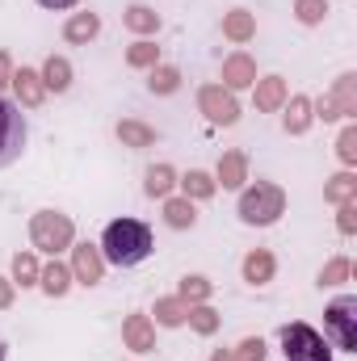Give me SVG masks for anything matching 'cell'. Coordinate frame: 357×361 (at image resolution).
<instances>
[{"mask_svg": "<svg viewBox=\"0 0 357 361\" xmlns=\"http://www.w3.org/2000/svg\"><path fill=\"white\" fill-rule=\"evenodd\" d=\"M349 277H353V261L349 257H332V261H324V269L315 273V286L332 290V286H345Z\"/></svg>", "mask_w": 357, "mask_h": 361, "instance_id": "d6a6232c", "label": "cell"}, {"mask_svg": "<svg viewBox=\"0 0 357 361\" xmlns=\"http://www.w3.org/2000/svg\"><path fill=\"white\" fill-rule=\"evenodd\" d=\"M206 361H231V349H214Z\"/></svg>", "mask_w": 357, "mask_h": 361, "instance_id": "60d3db41", "label": "cell"}, {"mask_svg": "<svg viewBox=\"0 0 357 361\" xmlns=\"http://www.w3.org/2000/svg\"><path fill=\"white\" fill-rule=\"evenodd\" d=\"M324 202H328V206H345V202H357V177H353V169H341L337 177L324 180Z\"/></svg>", "mask_w": 357, "mask_h": 361, "instance_id": "d4e9b609", "label": "cell"}, {"mask_svg": "<svg viewBox=\"0 0 357 361\" xmlns=\"http://www.w3.org/2000/svg\"><path fill=\"white\" fill-rule=\"evenodd\" d=\"M160 63V47L152 42V38H135L131 47H126V68H135V72H152Z\"/></svg>", "mask_w": 357, "mask_h": 361, "instance_id": "1f68e13d", "label": "cell"}, {"mask_svg": "<svg viewBox=\"0 0 357 361\" xmlns=\"http://www.w3.org/2000/svg\"><path fill=\"white\" fill-rule=\"evenodd\" d=\"M223 38H227L231 47H248V42L257 38V13H248V8L223 13Z\"/></svg>", "mask_w": 357, "mask_h": 361, "instance_id": "2e32d148", "label": "cell"}, {"mask_svg": "<svg viewBox=\"0 0 357 361\" xmlns=\"http://www.w3.org/2000/svg\"><path fill=\"white\" fill-rule=\"evenodd\" d=\"M185 315H189V307L181 302L177 294L156 298V307H152V324L156 328H185Z\"/></svg>", "mask_w": 357, "mask_h": 361, "instance_id": "4316f807", "label": "cell"}, {"mask_svg": "<svg viewBox=\"0 0 357 361\" xmlns=\"http://www.w3.org/2000/svg\"><path fill=\"white\" fill-rule=\"evenodd\" d=\"M185 324H189V332H198V336H214V332L223 328V315H219L210 302H193L189 315H185Z\"/></svg>", "mask_w": 357, "mask_h": 361, "instance_id": "f1b7e54d", "label": "cell"}, {"mask_svg": "<svg viewBox=\"0 0 357 361\" xmlns=\"http://www.w3.org/2000/svg\"><path fill=\"white\" fill-rule=\"evenodd\" d=\"M122 345H126L131 353H156V324H152V315L131 311V315L122 319Z\"/></svg>", "mask_w": 357, "mask_h": 361, "instance_id": "30bf717a", "label": "cell"}, {"mask_svg": "<svg viewBox=\"0 0 357 361\" xmlns=\"http://www.w3.org/2000/svg\"><path fill=\"white\" fill-rule=\"evenodd\" d=\"M324 332L337 349L357 353V294H337L324 307Z\"/></svg>", "mask_w": 357, "mask_h": 361, "instance_id": "5b68a950", "label": "cell"}, {"mask_svg": "<svg viewBox=\"0 0 357 361\" xmlns=\"http://www.w3.org/2000/svg\"><path fill=\"white\" fill-rule=\"evenodd\" d=\"M164 223H169L173 231H189V227L198 223V202H189V197H181V193H169V197H164Z\"/></svg>", "mask_w": 357, "mask_h": 361, "instance_id": "cb8c5ba5", "label": "cell"}, {"mask_svg": "<svg viewBox=\"0 0 357 361\" xmlns=\"http://www.w3.org/2000/svg\"><path fill=\"white\" fill-rule=\"evenodd\" d=\"M214 185L236 189V193L248 185V156H244L240 147H231V152H223V156H219V164H214Z\"/></svg>", "mask_w": 357, "mask_h": 361, "instance_id": "4fadbf2b", "label": "cell"}, {"mask_svg": "<svg viewBox=\"0 0 357 361\" xmlns=\"http://www.w3.org/2000/svg\"><path fill=\"white\" fill-rule=\"evenodd\" d=\"M68 252H72L68 269H72V281H76V286H101V281H105V257H101V248H97V244L76 240Z\"/></svg>", "mask_w": 357, "mask_h": 361, "instance_id": "ba28073f", "label": "cell"}, {"mask_svg": "<svg viewBox=\"0 0 357 361\" xmlns=\"http://www.w3.org/2000/svg\"><path fill=\"white\" fill-rule=\"evenodd\" d=\"M38 252L34 248H21V252H13V286H21V290H30V286H38Z\"/></svg>", "mask_w": 357, "mask_h": 361, "instance_id": "4dcf8cb0", "label": "cell"}, {"mask_svg": "<svg viewBox=\"0 0 357 361\" xmlns=\"http://www.w3.org/2000/svg\"><path fill=\"white\" fill-rule=\"evenodd\" d=\"M0 361H4V345H0Z\"/></svg>", "mask_w": 357, "mask_h": 361, "instance_id": "b9f144b4", "label": "cell"}, {"mask_svg": "<svg viewBox=\"0 0 357 361\" xmlns=\"http://www.w3.org/2000/svg\"><path fill=\"white\" fill-rule=\"evenodd\" d=\"M210 294H214V281L206 277V273H185L177 286V298L185 307H193V302H210Z\"/></svg>", "mask_w": 357, "mask_h": 361, "instance_id": "83f0119b", "label": "cell"}, {"mask_svg": "<svg viewBox=\"0 0 357 361\" xmlns=\"http://www.w3.org/2000/svg\"><path fill=\"white\" fill-rule=\"evenodd\" d=\"M30 244H34V252H47V257L68 252L76 244L72 214H63V210H34L30 214Z\"/></svg>", "mask_w": 357, "mask_h": 361, "instance_id": "3957f363", "label": "cell"}, {"mask_svg": "<svg viewBox=\"0 0 357 361\" xmlns=\"http://www.w3.org/2000/svg\"><path fill=\"white\" fill-rule=\"evenodd\" d=\"M277 341H282L286 361H332V345H328V336L315 332V328L303 324V319L282 324V328H277Z\"/></svg>", "mask_w": 357, "mask_h": 361, "instance_id": "277c9868", "label": "cell"}, {"mask_svg": "<svg viewBox=\"0 0 357 361\" xmlns=\"http://www.w3.org/2000/svg\"><path fill=\"white\" fill-rule=\"evenodd\" d=\"M8 89L17 97V105L21 109H42L47 105V85H42V76H38V68H13V80H8Z\"/></svg>", "mask_w": 357, "mask_h": 361, "instance_id": "9c48e42d", "label": "cell"}, {"mask_svg": "<svg viewBox=\"0 0 357 361\" xmlns=\"http://www.w3.org/2000/svg\"><path fill=\"white\" fill-rule=\"evenodd\" d=\"M101 257L105 265H118V269H135L152 257V227L139 223V219H114L105 231H101Z\"/></svg>", "mask_w": 357, "mask_h": 361, "instance_id": "6da1fadb", "label": "cell"}, {"mask_svg": "<svg viewBox=\"0 0 357 361\" xmlns=\"http://www.w3.org/2000/svg\"><path fill=\"white\" fill-rule=\"evenodd\" d=\"M13 298H17L13 277H0V311H8V307H13Z\"/></svg>", "mask_w": 357, "mask_h": 361, "instance_id": "74e56055", "label": "cell"}, {"mask_svg": "<svg viewBox=\"0 0 357 361\" xmlns=\"http://www.w3.org/2000/svg\"><path fill=\"white\" fill-rule=\"evenodd\" d=\"M337 160H341L345 169L357 164V122H345V130H341V139H337Z\"/></svg>", "mask_w": 357, "mask_h": 361, "instance_id": "e575fe53", "label": "cell"}, {"mask_svg": "<svg viewBox=\"0 0 357 361\" xmlns=\"http://www.w3.org/2000/svg\"><path fill=\"white\" fill-rule=\"evenodd\" d=\"M173 189H177V169H173V164H152V169L143 173V193H147V197H160V202H164Z\"/></svg>", "mask_w": 357, "mask_h": 361, "instance_id": "484cf974", "label": "cell"}, {"mask_svg": "<svg viewBox=\"0 0 357 361\" xmlns=\"http://www.w3.org/2000/svg\"><path fill=\"white\" fill-rule=\"evenodd\" d=\"M253 85H257V59L248 51H231L223 59V89L244 92V89H253Z\"/></svg>", "mask_w": 357, "mask_h": 361, "instance_id": "8fae6325", "label": "cell"}, {"mask_svg": "<svg viewBox=\"0 0 357 361\" xmlns=\"http://www.w3.org/2000/svg\"><path fill=\"white\" fill-rule=\"evenodd\" d=\"M25 139H30V126H25L21 105L8 101V97H0V169H8V164L21 160Z\"/></svg>", "mask_w": 357, "mask_h": 361, "instance_id": "8992f818", "label": "cell"}, {"mask_svg": "<svg viewBox=\"0 0 357 361\" xmlns=\"http://www.w3.org/2000/svg\"><path fill=\"white\" fill-rule=\"evenodd\" d=\"M38 76H42L47 92H55V97H59V92L72 89V76H76V72H72V63H68L63 55H47V63L38 68Z\"/></svg>", "mask_w": 357, "mask_h": 361, "instance_id": "7402d4cb", "label": "cell"}, {"mask_svg": "<svg viewBox=\"0 0 357 361\" xmlns=\"http://www.w3.org/2000/svg\"><path fill=\"white\" fill-rule=\"evenodd\" d=\"M122 25L135 38H152V34H160V13L152 4H131V8H122Z\"/></svg>", "mask_w": 357, "mask_h": 361, "instance_id": "ffe728a7", "label": "cell"}, {"mask_svg": "<svg viewBox=\"0 0 357 361\" xmlns=\"http://www.w3.org/2000/svg\"><path fill=\"white\" fill-rule=\"evenodd\" d=\"M97 34H101V17H97L92 8L72 13V17L63 21V42H68V47H89Z\"/></svg>", "mask_w": 357, "mask_h": 361, "instance_id": "ac0fdd59", "label": "cell"}, {"mask_svg": "<svg viewBox=\"0 0 357 361\" xmlns=\"http://www.w3.org/2000/svg\"><path fill=\"white\" fill-rule=\"evenodd\" d=\"M294 17H298V25H324L328 0H294Z\"/></svg>", "mask_w": 357, "mask_h": 361, "instance_id": "836d02e7", "label": "cell"}, {"mask_svg": "<svg viewBox=\"0 0 357 361\" xmlns=\"http://www.w3.org/2000/svg\"><path fill=\"white\" fill-rule=\"evenodd\" d=\"M236 214L244 227H273L282 214H286V189L273 185V180H253L240 189V202H236Z\"/></svg>", "mask_w": 357, "mask_h": 361, "instance_id": "7a4b0ae2", "label": "cell"}, {"mask_svg": "<svg viewBox=\"0 0 357 361\" xmlns=\"http://www.w3.org/2000/svg\"><path fill=\"white\" fill-rule=\"evenodd\" d=\"M286 76H257V85H253V105L261 109V114H277L282 105H286Z\"/></svg>", "mask_w": 357, "mask_h": 361, "instance_id": "5bb4252c", "label": "cell"}, {"mask_svg": "<svg viewBox=\"0 0 357 361\" xmlns=\"http://www.w3.org/2000/svg\"><path fill=\"white\" fill-rule=\"evenodd\" d=\"M114 135H118V143L122 147H131V152H143V147H156V126H147L143 118H122L118 126H114Z\"/></svg>", "mask_w": 357, "mask_h": 361, "instance_id": "e0dca14e", "label": "cell"}, {"mask_svg": "<svg viewBox=\"0 0 357 361\" xmlns=\"http://www.w3.org/2000/svg\"><path fill=\"white\" fill-rule=\"evenodd\" d=\"M198 114L210 126H236L240 122V101H236V92L223 89V85H202L198 89Z\"/></svg>", "mask_w": 357, "mask_h": 361, "instance_id": "52a82bcc", "label": "cell"}, {"mask_svg": "<svg viewBox=\"0 0 357 361\" xmlns=\"http://www.w3.org/2000/svg\"><path fill=\"white\" fill-rule=\"evenodd\" d=\"M72 286H76V281H72V269H68L59 257H55L51 265H42V273H38V290H42L47 298H63Z\"/></svg>", "mask_w": 357, "mask_h": 361, "instance_id": "44dd1931", "label": "cell"}, {"mask_svg": "<svg viewBox=\"0 0 357 361\" xmlns=\"http://www.w3.org/2000/svg\"><path fill=\"white\" fill-rule=\"evenodd\" d=\"M181 68H173V63H156L152 72H147V92L152 97H173V92L181 89Z\"/></svg>", "mask_w": 357, "mask_h": 361, "instance_id": "f546056e", "label": "cell"}, {"mask_svg": "<svg viewBox=\"0 0 357 361\" xmlns=\"http://www.w3.org/2000/svg\"><path fill=\"white\" fill-rule=\"evenodd\" d=\"M240 273H244L248 286H269V281L277 277V257H273L269 248H253V252L240 261Z\"/></svg>", "mask_w": 357, "mask_h": 361, "instance_id": "9a60e30c", "label": "cell"}, {"mask_svg": "<svg viewBox=\"0 0 357 361\" xmlns=\"http://www.w3.org/2000/svg\"><path fill=\"white\" fill-rule=\"evenodd\" d=\"M282 114V130L286 135H307L311 130V122H315V109H311V97H303V92H294V97H286V105L277 109Z\"/></svg>", "mask_w": 357, "mask_h": 361, "instance_id": "7c38bea8", "label": "cell"}, {"mask_svg": "<svg viewBox=\"0 0 357 361\" xmlns=\"http://www.w3.org/2000/svg\"><path fill=\"white\" fill-rule=\"evenodd\" d=\"M8 80H13V55L0 51V97H4V89H8Z\"/></svg>", "mask_w": 357, "mask_h": 361, "instance_id": "f35d334b", "label": "cell"}, {"mask_svg": "<svg viewBox=\"0 0 357 361\" xmlns=\"http://www.w3.org/2000/svg\"><path fill=\"white\" fill-rule=\"evenodd\" d=\"M337 231L341 235H357V202L337 206Z\"/></svg>", "mask_w": 357, "mask_h": 361, "instance_id": "8d00e7d4", "label": "cell"}, {"mask_svg": "<svg viewBox=\"0 0 357 361\" xmlns=\"http://www.w3.org/2000/svg\"><path fill=\"white\" fill-rule=\"evenodd\" d=\"M269 357V345L261 336H244L236 349H231V361H265Z\"/></svg>", "mask_w": 357, "mask_h": 361, "instance_id": "d590c367", "label": "cell"}, {"mask_svg": "<svg viewBox=\"0 0 357 361\" xmlns=\"http://www.w3.org/2000/svg\"><path fill=\"white\" fill-rule=\"evenodd\" d=\"M42 8H51V13H63V8H76L80 0H38Z\"/></svg>", "mask_w": 357, "mask_h": 361, "instance_id": "ab89813d", "label": "cell"}, {"mask_svg": "<svg viewBox=\"0 0 357 361\" xmlns=\"http://www.w3.org/2000/svg\"><path fill=\"white\" fill-rule=\"evenodd\" d=\"M332 105H337V114H341V122H353L357 118V72H345V76H337L332 80Z\"/></svg>", "mask_w": 357, "mask_h": 361, "instance_id": "d6986e66", "label": "cell"}, {"mask_svg": "<svg viewBox=\"0 0 357 361\" xmlns=\"http://www.w3.org/2000/svg\"><path fill=\"white\" fill-rule=\"evenodd\" d=\"M177 189L181 197H189V202H206V197H214V173H206V169H189V173H181L177 177Z\"/></svg>", "mask_w": 357, "mask_h": 361, "instance_id": "603a6c76", "label": "cell"}]
</instances>
